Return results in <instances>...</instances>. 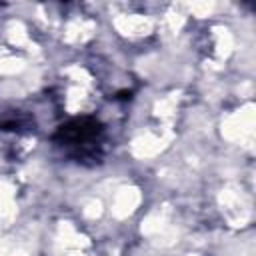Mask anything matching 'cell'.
<instances>
[{"label":"cell","instance_id":"1","mask_svg":"<svg viewBox=\"0 0 256 256\" xmlns=\"http://www.w3.org/2000/svg\"><path fill=\"white\" fill-rule=\"evenodd\" d=\"M102 134V124L94 118H76L70 120L68 124H64L62 128H58L54 140H58L60 144L66 146H74V148H84L88 150L90 144H94Z\"/></svg>","mask_w":256,"mask_h":256}]
</instances>
